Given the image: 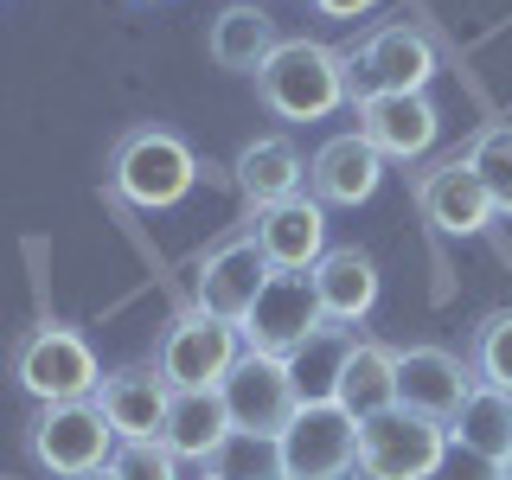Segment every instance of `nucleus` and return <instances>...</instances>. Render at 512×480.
Listing matches in <instances>:
<instances>
[{"label": "nucleus", "instance_id": "obj_6", "mask_svg": "<svg viewBox=\"0 0 512 480\" xmlns=\"http://www.w3.org/2000/svg\"><path fill=\"white\" fill-rule=\"evenodd\" d=\"M244 359V333L231 320L205 314V308H186L160 327L154 340V372L173 384V391H205V384H224L231 365Z\"/></svg>", "mask_w": 512, "mask_h": 480}, {"label": "nucleus", "instance_id": "obj_17", "mask_svg": "<svg viewBox=\"0 0 512 480\" xmlns=\"http://www.w3.org/2000/svg\"><path fill=\"white\" fill-rule=\"evenodd\" d=\"M308 282H314V301H320V314H327L333 327H359V320L378 308V288H384L372 250H359V244H333L308 269Z\"/></svg>", "mask_w": 512, "mask_h": 480}, {"label": "nucleus", "instance_id": "obj_11", "mask_svg": "<svg viewBox=\"0 0 512 480\" xmlns=\"http://www.w3.org/2000/svg\"><path fill=\"white\" fill-rule=\"evenodd\" d=\"M224 410H231V429H250V436H282L301 410V391L288 378V359H269V352H250L231 365V378L218 384Z\"/></svg>", "mask_w": 512, "mask_h": 480}, {"label": "nucleus", "instance_id": "obj_14", "mask_svg": "<svg viewBox=\"0 0 512 480\" xmlns=\"http://www.w3.org/2000/svg\"><path fill=\"white\" fill-rule=\"evenodd\" d=\"M250 237L269 256V269H295V276H308L320 256L333 250L327 244V205L314 192H295V199H276L263 212H250Z\"/></svg>", "mask_w": 512, "mask_h": 480}, {"label": "nucleus", "instance_id": "obj_16", "mask_svg": "<svg viewBox=\"0 0 512 480\" xmlns=\"http://www.w3.org/2000/svg\"><path fill=\"white\" fill-rule=\"evenodd\" d=\"M378 186H384V154L359 135V128L327 135L314 148V160H308V192L320 205H365Z\"/></svg>", "mask_w": 512, "mask_h": 480}, {"label": "nucleus", "instance_id": "obj_31", "mask_svg": "<svg viewBox=\"0 0 512 480\" xmlns=\"http://www.w3.org/2000/svg\"><path fill=\"white\" fill-rule=\"evenodd\" d=\"M135 7H167V0H135Z\"/></svg>", "mask_w": 512, "mask_h": 480}, {"label": "nucleus", "instance_id": "obj_12", "mask_svg": "<svg viewBox=\"0 0 512 480\" xmlns=\"http://www.w3.org/2000/svg\"><path fill=\"white\" fill-rule=\"evenodd\" d=\"M314 327H327V314H320L314 301V282L295 276V269H276V276L263 282V295H256V308L244 314V346L250 352H269V359H288L301 340H308Z\"/></svg>", "mask_w": 512, "mask_h": 480}, {"label": "nucleus", "instance_id": "obj_24", "mask_svg": "<svg viewBox=\"0 0 512 480\" xmlns=\"http://www.w3.org/2000/svg\"><path fill=\"white\" fill-rule=\"evenodd\" d=\"M359 340V327H314L308 340L288 352V378H295L301 404H333L340 397V372H346V352Z\"/></svg>", "mask_w": 512, "mask_h": 480}, {"label": "nucleus", "instance_id": "obj_19", "mask_svg": "<svg viewBox=\"0 0 512 480\" xmlns=\"http://www.w3.org/2000/svg\"><path fill=\"white\" fill-rule=\"evenodd\" d=\"M448 448L474 455L493 474H512V397L493 391V384H474L461 397V410L448 416Z\"/></svg>", "mask_w": 512, "mask_h": 480}, {"label": "nucleus", "instance_id": "obj_9", "mask_svg": "<svg viewBox=\"0 0 512 480\" xmlns=\"http://www.w3.org/2000/svg\"><path fill=\"white\" fill-rule=\"evenodd\" d=\"M410 205L436 237H480L500 218L493 199H487V186H480V173L468 167V154L429 160L423 173H410Z\"/></svg>", "mask_w": 512, "mask_h": 480}, {"label": "nucleus", "instance_id": "obj_30", "mask_svg": "<svg viewBox=\"0 0 512 480\" xmlns=\"http://www.w3.org/2000/svg\"><path fill=\"white\" fill-rule=\"evenodd\" d=\"M71 480H116V468H90V474H71Z\"/></svg>", "mask_w": 512, "mask_h": 480}, {"label": "nucleus", "instance_id": "obj_10", "mask_svg": "<svg viewBox=\"0 0 512 480\" xmlns=\"http://www.w3.org/2000/svg\"><path fill=\"white\" fill-rule=\"evenodd\" d=\"M269 276H276V269H269V256L256 250V237H250V224H244V231L218 237V244L199 256V276H192V308H205V314L231 320V327H244V314L256 308V295H263Z\"/></svg>", "mask_w": 512, "mask_h": 480}, {"label": "nucleus", "instance_id": "obj_34", "mask_svg": "<svg viewBox=\"0 0 512 480\" xmlns=\"http://www.w3.org/2000/svg\"><path fill=\"white\" fill-rule=\"evenodd\" d=\"M199 480H205V474H199Z\"/></svg>", "mask_w": 512, "mask_h": 480}, {"label": "nucleus", "instance_id": "obj_29", "mask_svg": "<svg viewBox=\"0 0 512 480\" xmlns=\"http://www.w3.org/2000/svg\"><path fill=\"white\" fill-rule=\"evenodd\" d=\"M372 7H384V0H308L314 20H365Z\"/></svg>", "mask_w": 512, "mask_h": 480}, {"label": "nucleus", "instance_id": "obj_1", "mask_svg": "<svg viewBox=\"0 0 512 480\" xmlns=\"http://www.w3.org/2000/svg\"><path fill=\"white\" fill-rule=\"evenodd\" d=\"M103 186L135 212H173L192 186H199V154L180 128L167 122H135L116 135L103 160Z\"/></svg>", "mask_w": 512, "mask_h": 480}, {"label": "nucleus", "instance_id": "obj_32", "mask_svg": "<svg viewBox=\"0 0 512 480\" xmlns=\"http://www.w3.org/2000/svg\"><path fill=\"white\" fill-rule=\"evenodd\" d=\"M500 480H512V474H500Z\"/></svg>", "mask_w": 512, "mask_h": 480}, {"label": "nucleus", "instance_id": "obj_33", "mask_svg": "<svg viewBox=\"0 0 512 480\" xmlns=\"http://www.w3.org/2000/svg\"><path fill=\"white\" fill-rule=\"evenodd\" d=\"M352 480H359V474H352Z\"/></svg>", "mask_w": 512, "mask_h": 480}, {"label": "nucleus", "instance_id": "obj_23", "mask_svg": "<svg viewBox=\"0 0 512 480\" xmlns=\"http://www.w3.org/2000/svg\"><path fill=\"white\" fill-rule=\"evenodd\" d=\"M333 404L352 410L359 423H365V416L397 410V346H384V340H352L346 372H340V397H333Z\"/></svg>", "mask_w": 512, "mask_h": 480}, {"label": "nucleus", "instance_id": "obj_2", "mask_svg": "<svg viewBox=\"0 0 512 480\" xmlns=\"http://www.w3.org/2000/svg\"><path fill=\"white\" fill-rule=\"evenodd\" d=\"M256 103L276 122H327L352 109V84H346V52L340 45H320L308 32L282 39L276 52L256 71Z\"/></svg>", "mask_w": 512, "mask_h": 480}, {"label": "nucleus", "instance_id": "obj_8", "mask_svg": "<svg viewBox=\"0 0 512 480\" xmlns=\"http://www.w3.org/2000/svg\"><path fill=\"white\" fill-rule=\"evenodd\" d=\"M282 474L288 480H352L359 474V416L340 404H301L282 429Z\"/></svg>", "mask_w": 512, "mask_h": 480}, {"label": "nucleus", "instance_id": "obj_5", "mask_svg": "<svg viewBox=\"0 0 512 480\" xmlns=\"http://www.w3.org/2000/svg\"><path fill=\"white\" fill-rule=\"evenodd\" d=\"M116 442L122 436L109 429V416H103L96 397H77V404H32V416H26V461L45 480L109 468Z\"/></svg>", "mask_w": 512, "mask_h": 480}, {"label": "nucleus", "instance_id": "obj_4", "mask_svg": "<svg viewBox=\"0 0 512 480\" xmlns=\"http://www.w3.org/2000/svg\"><path fill=\"white\" fill-rule=\"evenodd\" d=\"M346 52V84L352 103L359 96H404V90H429V77L442 71V52L416 20H378L365 26Z\"/></svg>", "mask_w": 512, "mask_h": 480}, {"label": "nucleus", "instance_id": "obj_28", "mask_svg": "<svg viewBox=\"0 0 512 480\" xmlns=\"http://www.w3.org/2000/svg\"><path fill=\"white\" fill-rule=\"evenodd\" d=\"M109 468H116V480H180V455L160 436H135V442H116Z\"/></svg>", "mask_w": 512, "mask_h": 480}, {"label": "nucleus", "instance_id": "obj_27", "mask_svg": "<svg viewBox=\"0 0 512 480\" xmlns=\"http://www.w3.org/2000/svg\"><path fill=\"white\" fill-rule=\"evenodd\" d=\"M468 365L474 384H493V391L512 397V308L480 314V327L468 333Z\"/></svg>", "mask_w": 512, "mask_h": 480}, {"label": "nucleus", "instance_id": "obj_18", "mask_svg": "<svg viewBox=\"0 0 512 480\" xmlns=\"http://www.w3.org/2000/svg\"><path fill=\"white\" fill-rule=\"evenodd\" d=\"M96 404H103L109 429H116L122 442L135 436H160V423H167V404H173V384L148 365H122V372H103V391H96Z\"/></svg>", "mask_w": 512, "mask_h": 480}, {"label": "nucleus", "instance_id": "obj_20", "mask_svg": "<svg viewBox=\"0 0 512 480\" xmlns=\"http://www.w3.org/2000/svg\"><path fill=\"white\" fill-rule=\"evenodd\" d=\"M231 180H237V192L250 199V212H263V205L295 199V192L308 186V160H301V148H295L288 135H256V141H244V148H237Z\"/></svg>", "mask_w": 512, "mask_h": 480}, {"label": "nucleus", "instance_id": "obj_15", "mask_svg": "<svg viewBox=\"0 0 512 480\" xmlns=\"http://www.w3.org/2000/svg\"><path fill=\"white\" fill-rule=\"evenodd\" d=\"M352 122L372 141L384 160H423L442 135V109L429 103V90H404V96H359Z\"/></svg>", "mask_w": 512, "mask_h": 480}, {"label": "nucleus", "instance_id": "obj_3", "mask_svg": "<svg viewBox=\"0 0 512 480\" xmlns=\"http://www.w3.org/2000/svg\"><path fill=\"white\" fill-rule=\"evenodd\" d=\"M7 372L32 404H77V397L103 391V365H96L90 340L64 320H32L7 352Z\"/></svg>", "mask_w": 512, "mask_h": 480}, {"label": "nucleus", "instance_id": "obj_7", "mask_svg": "<svg viewBox=\"0 0 512 480\" xmlns=\"http://www.w3.org/2000/svg\"><path fill=\"white\" fill-rule=\"evenodd\" d=\"M448 461V423L384 410L359 423V480H436Z\"/></svg>", "mask_w": 512, "mask_h": 480}, {"label": "nucleus", "instance_id": "obj_25", "mask_svg": "<svg viewBox=\"0 0 512 480\" xmlns=\"http://www.w3.org/2000/svg\"><path fill=\"white\" fill-rule=\"evenodd\" d=\"M199 474L205 480H288L282 474V442L276 436H250V429H231Z\"/></svg>", "mask_w": 512, "mask_h": 480}, {"label": "nucleus", "instance_id": "obj_26", "mask_svg": "<svg viewBox=\"0 0 512 480\" xmlns=\"http://www.w3.org/2000/svg\"><path fill=\"white\" fill-rule=\"evenodd\" d=\"M461 154H468V167L480 173V186H487L493 212L512 218V122H487V128H474V141H468Z\"/></svg>", "mask_w": 512, "mask_h": 480}, {"label": "nucleus", "instance_id": "obj_21", "mask_svg": "<svg viewBox=\"0 0 512 480\" xmlns=\"http://www.w3.org/2000/svg\"><path fill=\"white\" fill-rule=\"evenodd\" d=\"M276 45H282V32H276V20H269L256 0H231V7H218L212 26H205V52H212V64L218 71H237V77H256Z\"/></svg>", "mask_w": 512, "mask_h": 480}, {"label": "nucleus", "instance_id": "obj_22", "mask_svg": "<svg viewBox=\"0 0 512 480\" xmlns=\"http://www.w3.org/2000/svg\"><path fill=\"white\" fill-rule=\"evenodd\" d=\"M231 436V410H224V391L218 384H205V391H173L167 404V423H160V442L173 448L180 461H212L218 442Z\"/></svg>", "mask_w": 512, "mask_h": 480}, {"label": "nucleus", "instance_id": "obj_13", "mask_svg": "<svg viewBox=\"0 0 512 480\" xmlns=\"http://www.w3.org/2000/svg\"><path fill=\"white\" fill-rule=\"evenodd\" d=\"M474 391V365L448 346H397V410H416L429 423H448L461 410V397Z\"/></svg>", "mask_w": 512, "mask_h": 480}]
</instances>
